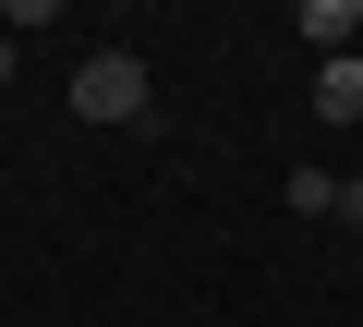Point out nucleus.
Returning a JSON list of instances; mask_svg holds the SVG:
<instances>
[{
	"label": "nucleus",
	"instance_id": "1",
	"mask_svg": "<svg viewBox=\"0 0 363 327\" xmlns=\"http://www.w3.org/2000/svg\"><path fill=\"white\" fill-rule=\"evenodd\" d=\"M145 97H157V85H145L133 49H85V61H73V121L121 133V121H145Z\"/></svg>",
	"mask_w": 363,
	"mask_h": 327
},
{
	"label": "nucleus",
	"instance_id": "2",
	"mask_svg": "<svg viewBox=\"0 0 363 327\" xmlns=\"http://www.w3.org/2000/svg\"><path fill=\"white\" fill-rule=\"evenodd\" d=\"M315 121H363V49L315 73Z\"/></svg>",
	"mask_w": 363,
	"mask_h": 327
},
{
	"label": "nucleus",
	"instance_id": "3",
	"mask_svg": "<svg viewBox=\"0 0 363 327\" xmlns=\"http://www.w3.org/2000/svg\"><path fill=\"white\" fill-rule=\"evenodd\" d=\"M303 37H327V61H351V37H363V13H351V0H303Z\"/></svg>",
	"mask_w": 363,
	"mask_h": 327
},
{
	"label": "nucleus",
	"instance_id": "4",
	"mask_svg": "<svg viewBox=\"0 0 363 327\" xmlns=\"http://www.w3.org/2000/svg\"><path fill=\"white\" fill-rule=\"evenodd\" d=\"M291 218H339V170H291Z\"/></svg>",
	"mask_w": 363,
	"mask_h": 327
},
{
	"label": "nucleus",
	"instance_id": "5",
	"mask_svg": "<svg viewBox=\"0 0 363 327\" xmlns=\"http://www.w3.org/2000/svg\"><path fill=\"white\" fill-rule=\"evenodd\" d=\"M339 218H351V231H363V170H351V182H339Z\"/></svg>",
	"mask_w": 363,
	"mask_h": 327
},
{
	"label": "nucleus",
	"instance_id": "6",
	"mask_svg": "<svg viewBox=\"0 0 363 327\" xmlns=\"http://www.w3.org/2000/svg\"><path fill=\"white\" fill-rule=\"evenodd\" d=\"M0 85H13V37H0Z\"/></svg>",
	"mask_w": 363,
	"mask_h": 327
}]
</instances>
